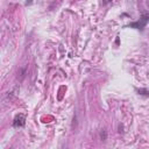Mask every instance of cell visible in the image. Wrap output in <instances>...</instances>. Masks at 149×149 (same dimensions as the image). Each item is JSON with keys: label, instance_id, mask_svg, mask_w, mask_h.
<instances>
[{"label": "cell", "instance_id": "cell-1", "mask_svg": "<svg viewBox=\"0 0 149 149\" xmlns=\"http://www.w3.org/2000/svg\"><path fill=\"white\" fill-rule=\"evenodd\" d=\"M148 21H149V15H148V14H143L139 21L130 23V24H129V27H130V28L139 29V30H142V29L146 27V24L148 23Z\"/></svg>", "mask_w": 149, "mask_h": 149}, {"label": "cell", "instance_id": "cell-2", "mask_svg": "<svg viewBox=\"0 0 149 149\" xmlns=\"http://www.w3.org/2000/svg\"><path fill=\"white\" fill-rule=\"evenodd\" d=\"M24 123H26V116H24V114H22V113L17 114V115L15 116L14 121H13V126H14L15 128L23 127V126H24Z\"/></svg>", "mask_w": 149, "mask_h": 149}, {"label": "cell", "instance_id": "cell-3", "mask_svg": "<svg viewBox=\"0 0 149 149\" xmlns=\"http://www.w3.org/2000/svg\"><path fill=\"white\" fill-rule=\"evenodd\" d=\"M137 92H139V94H141V95L149 97V90H147V88H139Z\"/></svg>", "mask_w": 149, "mask_h": 149}, {"label": "cell", "instance_id": "cell-4", "mask_svg": "<svg viewBox=\"0 0 149 149\" xmlns=\"http://www.w3.org/2000/svg\"><path fill=\"white\" fill-rule=\"evenodd\" d=\"M100 136H101V140L104 141V140H106V132L105 130H102L101 132V134H100Z\"/></svg>", "mask_w": 149, "mask_h": 149}, {"label": "cell", "instance_id": "cell-5", "mask_svg": "<svg viewBox=\"0 0 149 149\" xmlns=\"http://www.w3.org/2000/svg\"><path fill=\"white\" fill-rule=\"evenodd\" d=\"M31 2H33V0H27V1H26V5H30Z\"/></svg>", "mask_w": 149, "mask_h": 149}, {"label": "cell", "instance_id": "cell-6", "mask_svg": "<svg viewBox=\"0 0 149 149\" xmlns=\"http://www.w3.org/2000/svg\"><path fill=\"white\" fill-rule=\"evenodd\" d=\"M104 1V3H108V2H111L112 0H102Z\"/></svg>", "mask_w": 149, "mask_h": 149}]
</instances>
